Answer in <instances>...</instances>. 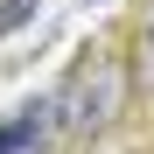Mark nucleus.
Wrapping results in <instances>:
<instances>
[{"mask_svg":"<svg viewBox=\"0 0 154 154\" xmlns=\"http://www.w3.org/2000/svg\"><path fill=\"white\" fill-rule=\"evenodd\" d=\"M133 91L154 98V0L140 7V35H133Z\"/></svg>","mask_w":154,"mask_h":154,"instance_id":"3","label":"nucleus"},{"mask_svg":"<svg viewBox=\"0 0 154 154\" xmlns=\"http://www.w3.org/2000/svg\"><path fill=\"white\" fill-rule=\"evenodd\" d=\"M28 14H35V0H7V7H0V35H14Z\"/></svg>","mask_w":154,"mask_h":154,"instance_id":"4","label":"nucleus"},{"mask_svg":"<svg viewBox=\"0 0 154 154\" xmlns=\"http://www.w3.org/2000/svg\"><path fill=\"white\" fill-rule=\"evenodd\" d=\"M42 133H56V112H49V98H42V105H28L14 126H0V154H21V147H35Z\"/></svg>","mask_w":154,"mask_h":154,"instance_id":"2","label":"nucleus"},{"mask_svg":"<svg viewBox=\"0 0 154 154\" xmlns=\"http://www.w3.org/2000/svg\"><path fill=\"white\" fill-rule=\"evenodd\" d=\"M126 98H133V70L119 56H84V63H70V77L56 84L49 112H56L63 133H105L126 112Z\"/></svg>","mask_w":154,"mask_h":154,"instance_id":"1","label":"nucleus"}]
</instances>
